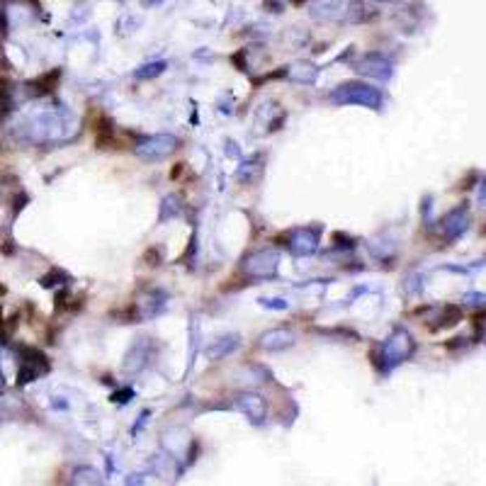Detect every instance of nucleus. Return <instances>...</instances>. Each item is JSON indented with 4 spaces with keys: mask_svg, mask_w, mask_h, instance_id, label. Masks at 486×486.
I'll use <instances>...</instances> for the list:
<instances>
[{
    "mask_svg": "<svg viewBox=\"0 0 486 486\" xmlns=\"http://www.w3.org/2000/svg\"><path fill=\"white\" fill-rule=\"evenodd\" d=\"M236 409L243 411L253 423H263L268 416V404L261 394H253V392H246V394H239L236 396Z\"/></svg>",
    "mask_w": 486,
    "mask_h": 486,
    "instance_id": "nucleus-8",
    "label": "nucleus"
},
{
    "mask_svg": "<svg viewBox=\"0 0 486 486\" xmlns=\"http://www.w3.org/2000/svg\"><path fill=\"white\" fill-rule=\"evenodd\" d=\"M287 76L292 78L294 83L309 86V83H314L316 76H319V68H316L314 63H309V61H297V63H292V66L287 68Z\"/></svg>",
    "mask_w": 486,
    "mask_h": 486,
    "instance_id": "nucleus-11",
    "label": "nucleus"
},
{
    "mask_svg": "<svg viewBox=\"0 0 486 486\" xmlns=\"http://www.w3.org/2000/svg\"><path fill=\"white\" fill-rule=\"evenodd\" d=\"M263 306H275V309H287V304L282 299H261Z\"/></svg>",
    "mask_w": 486,
    "mask_h": 486,
    "instance_id": "nucleus-20",
    "label": "nucleus"
},
{
    "mask_svg": "<svg viewBox=\"0 0 486 486\" xmlns=\"http://www.w3.org/2000/svg\"><path fill=\"white\" fill-rule=\"evenodd\" d=\"M464 302L482 306V302H484V294H469V297H464Z\"/></svg>",
    "mask_w": 486,
    "mask_h": 486,
    "instance_id": "nucleus-21",
    "label": "nucleus"
},
{
    "mask_svg": "<svg viewBox=\"0 0 486 486\" xmlns=\"http://www.w3.org/2000/svg\"><path fill=\"white\" fill-rule=\"evenodd\" d=\"M0 329H3V316H0Z\"/></svg>",
    "mask_w": 486,
    "mask_h": 486,
    "instance_id": "nucleus-23",
    "label": "nucleus"
},
{
    "mask_svg": "<svg viewBox=\"0 0 486 486\" xmlns=\"http://www.w3.org/2000/svg\"><path fill=\"white\" fill-rule=\"evenodd\" d=\"M10 105H13V88L5 78H0V117L8 112Z\"/></svg>",
    "mask_w": 486,
    "mask_h": 486,
    "instance_id": "nucleus-19",
    "label": "nucleus"
},
{
    "mask_svg": "<svg viewBox=\"0 0 486 486\" xmlns=\"http://www.w3.org/2000/svg\"><path fill=\"white\" fill-rule=\"evenodd\" d=\"M319 226H304V229H294L292 234H289V251L294 253V256H311V253H316V248H319Z\"/></svg>",
    "mask_w": 486,
    "mask_h": 486,
    "instance_id": "nucleus-6",
    "label": "nucleus"
},
{
    "mask_svg": "<svg viewBox=\"0 0 486 486\" xmlns=\"http://www.w3.org/2000/svg\"><path fill=\"white\" fill-rule=\"evenodd\" d=\"M59 81H61V71H59V68H54V71L44 73L41 78H37V81L29 83L32 95H46V93H51L56 86H59Z\"/></svg>",
    "mask_w": 486,
    "mask_h": 486,
    "instance_id": "nucleus-13",
    "label": "nucleus"
},
{
    "mask_svg": "<svg viewBox=\"0 0 486 486\" xmlns=\"http://www.w3.org/2000/svg\"><path fill=\"white\" fill-rule=\"evenodd\" d=\"M163 71H166V61H151V63H144L141 68H136L134 78H139V81H149V78L161 76Z\"/></svg>",
    "mask_w": 486,
    "mask_h": 486,
    "instance_id": "nucleus-18",
    "label": "nucleus"
},
{
    "mask_svg": "<svg viewBox=\"0 0 486 486\" xmlns=\"http://www.w3.org/2000/svg\"><path fill=\"white\" fill-rule=\"evenodd\" d=\"M377 3H387V0H377Z\"/></svg>",
    "mask_w": 486,
    "mask_h": 486,
    "instance_id": "nucleus-24",
    "label": "nucleus"
},
{
    "mask_svg": "<svg viewBox=\"0 0 486 486\" xmlns=\"http://www.w3.org/2000/svg\"><path fill=\"white\" fill-rule=\"evenodd\" d=\"M469 226V212L467 207H457L452 212H447V216L442 219V231H445V239L447 241H455L459 236L467 231Z\"/></svg>",
    "mask_w": 486,
    "mask_h": 486,
    "instance_id": "nucleus-10",
    "label": "nucleus"
},
{
    "mask_svg": "<svg viewBox=\"0 0 486 486\" xmlns=\"http://www.w3.org/2000/svg\"><path fill=\"white\" fill-rule=\"evenodd\" d=\"M3 387H5V382H3V372H0V392H3Z\"/></svg>",
    "mask_w": 486,
    "mask_h": 486,
    "instance_id": "nucleus-22",
    "label": "nucleus"
},
{
    "mask_svg": "<svg viewBox=\"0 0 486 486\" xmlns=\"http://www.w3.org/2000/svg\"><path fill=\"white\" fill-rule=\"evenodd\" d=\"M280 265V253L272 251V248H265V251H258L253 256H248L243 261V272L251 280H270L275 277Z\"/></svg>",
    "mask_w": 486,
    "mask_h": 486,
    "instance_id": "nucleus-4",
    "label": "nucleus"
},
{
    "mask_svg": "<svg viewBox=\"0 0 486 486\" xmlns=\"http://www.w3.org/2000/svg\"><path fill=\"white\" fill-rule=\"evenodd\" d=\"M294 346V334L287 329H272L265 331L261 338H258V348L268 353H280V350H287V348Z\"/></svg>",
    "mask_w": 486,
    "mask_h": 486,
    "instance_id": "nucleus-9",
    "label": "nucleus"
},
{
    "mask_svg": "<svg viewBox=\"0 0 486 486\" xmlns=\"http://www.w3.org/2000/svg\"><path fill=\"white\" fill-rule=\"evenodd\" d=\"M416 350V341L409 331L404 329H396L387 341L379 346L377 355H374V364L382 369H394L396 364L406 362Z\"/></svg>",
    "mask_w": 486,
    "mask_h": 486,
    "instance_id": "nucleus-1",
    "label": "nucleus"
},
{
    "mask_svg": "<svg viewBox=\"0 0 486 486\" xmlns=\"http://www.w3.org/2000/svg\"><path fill=\"white\" fill-rule=\"evenodd\" d=\"M236 348H239V336H226V338H221V341H216V346L209 348L207 355L212 357V360H221V357H226L229 353H234Z\"/></svg>",
    "mask_w": 486,
    "mask_h": 486,
    "instance_id": "nucleus-14",
    "label": "nucleus"
},
{
    "mask_svg": "<svg viewBox=\"0 0 486 486\" xmlns=\"http://www.w3.org/2000/svg\"><path fill=\"white\" fill-rule=\"evenodd\" d=\"M178 144H180V141L173 134H156V136L141 139L139 144L134 146V151H136V156L144 158V161H163V158H168L178 149Z\"/></svg>",
    "mask_w": 486,
    "mask_h": 486,
    "instance_id": "nucleus-3",
    "label": "nucleus"
},
{
    "mask_svg": "<svg viewBox=\"0 0 486 486\" xmlns=\"http://www.w3.org/2000/svg\"><path fill=\"white\" fill-rule=\"evenodd\" d=\"M355 71L360 73V76L387 81V78H392V61L384 59L382 54H364L362 59L355 63Z\"/></svg>",
    "mask_w": 486,
    "mask_h": 486,
    "instance_id": "nucleus-7",
    "label": "nucleus"
},
{
    "mask_svg": "<svg viewBox=\"0 0 486 486\" xmlns=\"http://www.w3.org/2000/svg\"><path fill=\"white\" fill-rule=\"evenodd\" d=\"M73 484H86V486H93V484H103V474L93 467H78L73 472Z\"/></svg>",
    "mask_w": 486,
    "mask_h": 486,
    "instance_id": "nucleus-16",
    "label": "nucleus"
},
{
    "mask_svg": "<svg viewBox=\"0 0 486 486\" xmlns=\"http://www.w3.org/2000/svg\"><path fill=\"white\" fill-rule=\"evenodd\" d=\"M261 173H263V156H256V161H246L243 163V168L239 171V180L241 183H253V180H258L261 178Z\"/></svg>",
    "mask_w": 486,
    "mask_h": 486,
    "instance_id": "nucleus-15",
    "label": "nucleus"
},
{
    "mask_svg": "<svg viewBox=\"0 0 486 486\" xmlns=\"http://www.w3.org/2000/svg\"><path fill=\"white\" fill-rule=\"evenodd\" d=\"M336 105H360V107L379 110L382 107V93L377 88H369L364 83H343L331 93Z\"/></svg>",
    "mask_w": 486,
    "mask_h": 486,
    "instance_id": "nucleus-2",
    "label": "nucleus"
},
{
    "mask_svg": "<svg viewBox=\"0 0 486 486\" xmlns=\"http://www.w3.org/2000/svg\"><path fill=\"white\" fill-rule=\"evenodd\" d=\"M46 372H49V360H46L44 353L34 350V348H22V357H20L18 367V384H29Z\"/></svg>",
    "mask_w": 486,
    "mask_h": 486,
    "instance_id": "nucleus-5",
    "label": "nucleus"
},
{
    "mask_svg": "<svg viewBox=\"0 0 486 486\" xmlns=\"http://www.w3.org/2000/svg\"><path fill=\"white\" fill-rule=\"evenodd\" d=\"M433 321H438V324H433V326H431L433 331L452 329V326H457L459 321H462V309H459V306H455V304L442 306L440 314H438V319H433Z\"/></svg>",
    "mask_w": 486,
    "mask_h": 486,
    "instance_id": "nucleus-12",
    "label": "nucleus"
},
{
    "mask_svg": "<svg viewBox=\"0 0 486 486\" xmlns=\"http://www.w3.org/2000/svg\"><path fill=\"white\" fill-rule=\"evenodd\" d=\"M180 212H183V197H178V195H168V197L163 199V207H161V221L173 219V216H178Z\"/></svg>",
    "mask_w": 486,
    "mask_h": 486,
    "instance_id": "nucleus-17",
    "label": "nucleus"
}]
</instances>
